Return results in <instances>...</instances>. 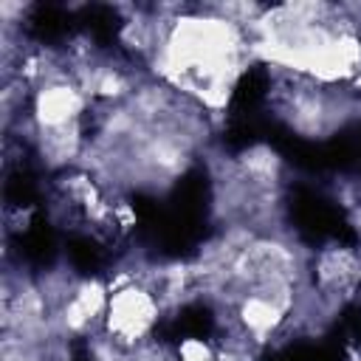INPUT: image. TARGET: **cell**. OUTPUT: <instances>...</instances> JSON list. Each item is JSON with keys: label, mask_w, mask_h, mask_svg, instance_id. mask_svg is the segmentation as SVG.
<instances>
[{"label": "cell", "mask_w": 361, "mask_h": 361, "mask_svg": "<svg viewBox=\"0 0 361 361\" xmlns=\"http://www.w3.org/2000/svg\"><path fill=\"white\" fill-rule=\"evenodd\" d=\"M161 302L149 288L141 282L121 285L110 290V305L104 313V333L124 350H135L149 336L152 324L158 322Z\"/></svg>", "instance_id": "6da1fadb"}, {"label": "cell", "mask_w": 361, "mask_h": 361, "mask_svg": "<svg viewBox=\"0 0 361 361\" xmlns=\"http://www.w3.org/2000/svg\"><path fill=\"white\" fill-rule=\"evenodd\" d=\"M178 361H217V350L206 338H183L175 350Z\"/></svg>", "instance_id": "7a4b0ae2"}, {"label": "cell", "mask_w": 361, "mask_h": 361, "mask_svg": "<svg viewBox=\"0 0 361 361\" xmlns=\"http://www.w3.org/2000/svg\"><path fill=\"white\" fill-rule=\"evenodd\" d=\"M350 361H361V355H353V358H350Z\"/></svg>", "instance_id": "3957f363"}]
</instances>
